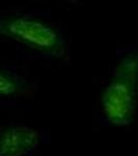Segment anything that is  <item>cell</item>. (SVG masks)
Masks as SVG:
<instances>
[{"label": "cell", "mask_w": 138, "mask_h": 156, "mask_svg": "<svg viewBox=\"0 0 138 156\" xmlns=\"http://www.w3.org/2000/svg\"><path fill=\"white\" fill-rule=\"evenodd\" d=\"M138 103V52L125 55L117 64L109 83L101 95L106 120L116 127L129 126Z\"/></svg>", "instance_id": "6da1fadb"}, {"label": "cell", "mask_w": 138, "mask_h": 156, "mask_svg": "<svg viewBox=\"0 0 138 156\" xmlns=\"http://www.w3.org/2000/svg\"><path fill=\"white\" fill-rule=\"evenodd\" d=\"M0 34L54 58H67V46L54 27L27 16L0 18Z\"/></svg>", "instance_id": "7a4b0ae2"}, {"label": "cell", "mask_w": 138, "mask_h": 156, "mask_svg": "<svg viewBox=\"0 0 138 156\" xmlns=\"http://www.w3.org/2000/svg\"><path fill=\"white\" fill-rule=\"evenodd\" d=\"M37 130L24 125H12L0 129V156H25L40 144Z\"/></svg>", "instance_id": "3957f363"}, {"label": "cell", "mask_w": 138, "mask_h": 156, "mask_svg": "<svg viewBox=\"0 0 138 156\" xmlns=\"http://www.w3.org/2000/svg\"><path fill=\"white\" fill-rule=\"evenodd\" d=\"M31 84L11 72L0 69V97L26 96L32 93Z\"/></svg>", "instance_id": "277c9868"}, {"label": "cell", "mask_w": 138, "mask_h": 156, "mask_svg": "<svg viewBox=\"0 0 138 156\" xmlns=\"http://www.w3.org/2000/svg\"><path fill=\"white\" fill-rule=\"evenodd\" d=\"M67 1H70V2H76L77 0H67Z\"/></svg>", "instance_id": "5b68a950"}]
</instances>
